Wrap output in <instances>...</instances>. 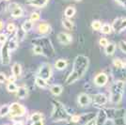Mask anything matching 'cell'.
Returning a JSON list of instances; mask_svg holds the SVG:
<instances>
[{"instance_id":"cell-9","label":"cell","mask_w":126,"mask_h":125,"mask_svg":"<svg viewBox=\"0 0 126 125\" xmlns=\"http://www.w3.org/2000/svg\"><path fill=\"white\" fill-rule=\"evenodd\" d=\"M107 120H108V117L106 115L105 110L101 109L99 111V113L96 115V118H95V123H96V125H105Z\"/></svg>"},{"instance_id":"cell-35","label":"cell","mask_w":126,"mask_h":125,"mask_svg":"<svg viewBox=\"0 0 126 125\" xmlns=\"http://www.w3.org/2000/svg\"><path fill=\"white\" fill-rule=\"evenodd\" d=\"M25 34H26V31H24L23 30V28L22 29H19L18 31H17V39L19 40V41H22V40H24V38H25Z\"/></svg>"},{"instance_id":"cell-19","label":"cell","mask_w":126,"mask_h":125,"mask_svg":"<svg viewBox=\"0 0 126 125\" xmlns=\"http://www.w3.org/2000/svg\"><path fill=\"white\" fill-rule=\"evenodd\" d=\"M68 63L65 59H58L57 62L55 63V67L58 70H64V69L67 67Z\"/></svg>"},{"instance_id":"cell-14","label":"cell","mask_w":126,"mask_h":125,"mask_svg":"<svg viewBox=\"0 0 126 125\" xmlns=\"http://www.w3.org/2000/svg\"><path fill=\"white\" fill-rule=\"evenodd\" d=\"M49 0H28L27 4L33 7H37V8H42L48 3Z\"/></svg>"},{"instance_id":"cell-41","label":"cell","mask_w":126,"mask_h":125,"mask_svg":"<svg viewBox=\"0 0 126 125\" xmlns=\"http://www.w3.org/2000/svg\"><path fill=\"white\" fill-rule=\"evenodd\" d=\"M6 75L3 73H0V83H4L6 81Z\"/></svg>"},{"instance_id":"cell-11","label":"cell","mask_w":126,"mask_h":125,"mask_svg":"<svg viewBox=\"0 0 126 125\" xmlns=\"http://www.w3.org/2000/svg\"><path fill=\"white\" fill-rule=\"evenodd\" d=\"M10 10L11 11V16L14 18H18V17H21L23 15L22 8L16 3H12L11 5H10Z\"/></svg>"},{"instance_id":"cell-26","label":"cell","mask_w":126,"mask_h":125,"mask_svg":"<svg viewBox=\"0 0 126 125\" xmlns=\"http://www.w3.org/2000/svg\"><path fill=\"white\" fill-rule=\"evenodd\" d=\"M62 25H63V26H64L66 29H68V30H72V29L74 28V23L72 21H70L68 18H67V19H63Z\"/></svg>"},{"instance_id":"cell-38","label":"cell","mask_w":126,"mask_h":125,"mask_svg":"<svg viewBox=\"0 0 126 125\" xmlns=\"http://www.w3.org/2000/svg\"><path fill=\"white\" fill-rule=\"evenodd\" d=\"M99 43H100V45L101 46H107L108 45V41H107V39H105V38H101L100 39V41H99Z\"/></svg>"},{"instance_id":"cell-21","label":"cell","mask_w":126,"mask_h":125,"mask_svg":"<svg viewBox=\"0 0 126 125\" xmlns=\"http://www.w3.org/2000/svg\"><path fill=\"white\" fill-rule=\"evenodd\" d=\"M36 85H37L38 87L42 88V89L47 88V82H46V80L42 78V77H40V76H38L37 78H36Z\"/></svg>"},{"instance_id":"cell-1","label":"cell","mask_w":126,"mask_h":125,"mask_svg":"<svg viewBox=\"0 0 126 125\" xmlns=\"http://www.w3.org/2000/svg\"><path fill=\"white\" fill-rule=\"evenodd\" d=\"M88 67H89V58L85 56H77L74 59L73 71L66 79V83L73 84L75 81L79 80L87 72Z\"/></svg>"},{"instance_id":"cell-15","label":"cell","mask_w":126,"mask_h":125,"mask_svg":"<svg viewBox=\"0 0 126 125\" xmlns=\"http://www.w3.org/2000/svg\"><path fill=\"white\" fill-rule=\"evenodd\" d=\"M123 19L124 18H121V17H119L114 20L113 22V25H112V29L115 32H121V25H122V22H123Z\"/></svg>"},{"instance_id":"cell-46","label":"cell","mask_w":126,"mask_h":125,"mask_svg":"<svg viewBox=\"0 0 126 125\" xmlns=\"http://www.w3.org/2000/svg\"><path fill=\"white\" fill-rule=\"evenodd\" d=\"M13 125H23V123L22 122H15Z\"/></svg>"},{"instance_id":"cell-16","label":"cell","mask_w":126,"mask_h":125,"mask_svg":"<svg viewBox=\"0 0 126 125\" xmlns=\"http://www.w3.org/2000/svg\"><path fill=\"white\" fill-rule=\"evenodd\" d=\"M38 30L41 34H47L51 31V26L46 23H42L38 26Z\"/></svg>"},{"instance_id":"cell-12","label":"cell","mask_w":126,"mask_h":125,"mask_svg":"<svg viewBox=\"0 0 126 125\" xmlns=\"http://www.w3.org/2000/svg\"><path fill=\"white\" fill-rule=\"evenodd\" d=\"M58 42L62 44H70L72 41H73V38L71 35H69L67 33H64V32H60L58 33Z\"/></svg>"},{"instance_id":"cell-34","label":"cell","mask_w":126,"mask_h":125,"mask_svg":"<svg viewBox=\"0 0 126 125\" xmlns=\"http://www.w3.org/2000/svg\"><path fill=\"white\" fill-rule=\"evenodd\" d=\"M8 46H9V49H10L11 51H12V50H14V49L17 48V42H16V41L14 39H12V40H11L10 42L8 43Z\"/></svg>"},{"instance_id":"cell-44","label":"cell","mask_w":126,"mask_h":125,"mask_svg":"<svg viewBox=\"0 0 126 125\" xmlns=\"http://www.w3.org/2000/svg\"><path fill=\"white\" fill-rule=\"evenodd\" d=\"M32 125H43V122H42V120H39V121L33 122V124Z\"/></svg>"},{"instance_id":"cell-10","label":"cell","mask_w":126,"mask_h":125,"mask_svg":"<svg viewBox=\"0 0 126 125\" xmlns=\"http://www.w3.org/2000/svg\"><path fill=\"white\" fill-rule=\"evenodd\" d=\"M92 102L96 105H105L107 103V97L103 93L95 94L92 96Z\"/></svg>"},{"instance_id":"cell-32","label":"cell","mask_w":126,"mask_h":125,"mask_svg":"<svg viewBox=\"0 0 126 125\" xmlns=\"http://www.w3.org/2000/svg\"><path fill=\"white\" fill-rule=\"evenodd\" d=\"M30 120L35 122V121H39V120H42V115L41 113H34V114L31 116Z\"/></svg>"},{"instance_id":"cell-17","label":"cell","mask_w":126,"mask_h":125,"mask_svg":"<svg viewBox=\"0 0 126 125\" xmlns=\"http://www.w3.org/2000/svg\"><path fill=\"white\" fill-rule=\"evenodd\" d=\"M11 71H12V74L15 76L16 78H17V77H19V76L21 75V73H22L21 65H20L19 63H14V64H13V66H12Z\"/></svg>"},{"instance_id":"cell-36","label":"cell","mask_w":126,"mask_h":125,"mask_svg":"<svg viewBox=\"0 0 126 125\" xmlns=\"http://www.w3.org/2000/svg\"><path fill=\"white\" fill-rule=\"evenodd\" d=\"M119 46H120V49L121 50V52L126 54V42L124 41H121L119 43Z\"/></svg>"},{"instance_id":"cell-18","label":"cell","mask_w":126,"mask_h":125,"mask_svg":"<svg viewBox=\"0 0 126 125\" xmlns=\"http://www.w3.org/2000/svg\"><path fill=\"white\" fill-rule=\"evenodd\" d=\"M16 93H17L18 98H20V99H25L26 96H27V89H26V88H25V87H20V88H18Z\"/></svg>"},{"instance_id":"cell-6","label":"cell","mask_w":126,"mask_h":125,"mask_svg":"<svg viewBox=\"0 0 126 125\" xmlns=\"http://www.w3.org/2000/svg\"><path fill=\"white\" fill-rule=\"evenodd\" d=\"M51 74H52V70H51V66L45 63L42 65V67L40 68V71H39V76L42 77V78L47 80L51 77Z\"/></svg>"},{"instance_id":"cell-45","label":"cell","mask_w":126,"mask_h":125,"mask_svg":"<svg viewBox=\"0 0 126 125\" xmlns=\"http://www.w3.org/2000/svg\"><path fill=\"white\" fill-rule=\"evenodd\" d=\"M3 27H4V24H3V22L2 21H0V30H2Z\"/></svg>"},{"instance_id":"cell-8","label":"cell","mask_w":126,"mask_h":125,"mask_svg":"<svg viewBox=\"0 0 126 125\" xmlns=\"http://www.w3.org/2000/svg\"><path fill=\"white\" fill-rule=\"evenodd\" d=\"M108 81V76L105 73H98L94 78V84L98 87H104L107 84Z\"/></svg>"},{"instance_id":"cell-4","label":"cell","mask_w":126,"mask_h":125,"mask_svg":"<svg viewBox=\"0 0 126 125\" xmlns=\"http://www.w3.org/2000/svg\"><path fill=\"white\" fill-rule=\"evenodd\" d=\"M26 114V108L18 103H13L10 105V115L11 117H22Z\"/></svg>"},{"instance_id":"cell-13","label":"cell","mask_w":126,"mask_h":125,"mask_svg":"<svg viewBox=\"0 0 126 125\" xmlns=\"http://www.w3.org/2000/svg\"><path fill=\"white\" fill-rule=\"evenodd\" d=\"M90 103V97L88 94L86 93H81L78 96V104L80 106H87L89 105Z\"/></svg>"},{"instance_id":"cell-25","label":"cell","mask_w":126,"mask_h":125,"mask_svg":"<svg viewBox=\"0 0 126 125\" xmlns=\"http://www.w3.org/2000/svg\"><path fill=\"white\" fill-rule=\"evenodd\" d=\"M112 120L114 125H126V117H119Z\"/></svg>"},{"instance_id":"cell-31","label":"cell","mask_w":126,"mask_h":125,"mask_svg":"<svg viewBox=\"0 0 126 125\" xmlns=\"http://www.w3.org/2000/svg\"><path fill=\"white\" fill-rule=\"evenodd\" d=\"M7 89H8L9 92H16L17 89H18V87L14 83L10 82V83L7 85Z\"/></svg>"},{"instance_id":"cell-48","label":"cell","mask_w":126,"mask_h":125,"mask_svg":"<svg viewBox=\"0 0 126 125\" xmlns=\"http://www.w3.org/2000/svg\"><path fill=\"white\" fill-rule=\"evenodd\" d=\"M6 1H9V0H6Z\"/></svg>"},{"instance_id":"cell-27","label":"cell","mask_w":126,"mask_h":125,"mask_svg":"<svg viewBox=\"0 0 126 125\" xmlns=\"http://www.w3.org/2000/svg\"><path fill=\"white\" fill-rule=\"evenodd\" d=\"M10 114V106L8 104H4L0 107V117H5Z\"/></svg>"},{"instance_id":"cell-42","label":"cell","mask_w":126,"mask_h":125,"mask_svg":"<svg viewBox=\"0 0 126 125\" xmlns=\"http://www.w3.org/2000/svg\"><path fill=\"white\" fill-rule=\"evenodd\" d=\"M116 1H118L121 6H123L124 8H126V0H116Z\"/></svg>"},{"instance_id":"cell-3","label":"cell","mask_w":126,"mask_h":125,"mask_svg":"<svg viewBox=\"0 0 126 125\" xmlns=\"http://www.w3.org/2000/svg\"><path fill=\"white\" fill-rule=\"evenodd\" d=\"M53 119L55 120H66L68 118V113L65 111L62 104L57 102V104L55 105V110L52 114Z\"/></svg>"},{"instance_id":"cell-43","label":"cell","mask_w":126,"mask_h":125,"mask_svg":"<svg viewBox=\"0 0 126 125\" xmlns=\"http://www.w3.org/2000/svg\"><path fill=\"white\" fill-rule=\"evenodd\" d=\"M15 78H16V77L14 76V75H13V74H12L11 77L9 78V81H10V82H11V83H14V81H15Z\"/></svg>"},{"instance_id":"cell-23","label":"cell","mask_w":126,"mask_h":125,"mask_svg":"<svg viewBox=\"0 0 126 125\" xmlns=\"http://www.w3.org/2000/svg\"><path fill=\"white\" fill-rule=\"evenodd\" d=\"M32 27H33V22H32L31 20H27V21H26L24 24H23V26H22L23 30L26 32L31 30Z\"/></svg>"},{"instance_id":"cell-30","label":"cell","mask_w":126,"mask_h":125,"mask_svg":"<svg viewBox=\"0 0 126 125\" xmlns=\"http://www.w3.org/2000/svg\"><path fill=\"white\" fill-rule=\"evenodd\" d=\"M111 30H112V27H111L109 25L107 24H105L102 26V28H101V31L103 32L104 34H110Z\"/></svg>"},{"instance_id":"cell-29","label":"cell","mask_w":126,"mask_h":125,"mask_svg":"<svg viewBox=\"0 0 126 125\" xmlns=\"http://www.w3.org/2000/svg\"><path fill=\"white\" fill-rule=\"evenodd\" d=\"M33 52L37 55H44V52H43V49L42 47L40 45V44H35L34 47H33Z\"/></svg>"},{"instance_id":"cell-7","label":"cell","mask_w":126,"mask_h":125,"mask_svg":"<svg viewBox=\"0 0 126 125\" xmlns=\"http://www.w3.org/2000/svg\"><path fill=\"white\" fill-rule=\"evenodd\" d=\"M10 49L8 44H4L1 48V60L4 65H8L11 61V54H10Z\"/></svg>"},{"instance_id":"cell-20","label":"cell","mask_w":126,"mask_h":125,"mask_svg":"<svg viewBox=\"0 0 126 125\" xmlns=\"http://www.w3.org/2000/svg\"><path fill=\"white\" fill-rule=\"evenodd\" d=\"M50 90H51L52 94H54L55 96H58L59 94H61V92H62V87L60 85H54V86L51 87Z\"/></svg>"},{"instance_id":"cell-37","label":"cell","mask_w":126,"mask_h":125,"mask_svg":"<svg viewBox=\"0 0 126 125\" xmlns=\"http://www.w3.org/2000/svg\"><path fill=\"white\" fill-rule=\"evenodd\" d=\"M39 19H40V14L37 13V12H33L31 14V16H30V20H31L32 22H36V21H38Z\"/></svg>"},{"instance_id":"cell-47","label":"cell","mask_w":126,"mask_h":125,"mask_svg":"<svg viewBox=\"0 0 126 125\" xmlns=\"http://www.w3.org/2000/svg\"><path fill=\"white\" fill-rule=\"evenodd\" d=\"M76 1H78V2H79V1H82V0H76Z\"/></svg>"},{"instance_id":"cell-2","label":"cell","mask_w":126,"mask_h":125,"mask_svg":"<svg viewBox=\"0 0 126 125\" xmlns=\"http://www.w3.org/2000/svg\"><path fill=\"white\" fill-rule=\"evenodd\" d=\"M124 90V82L116 81L110 88V100L113 104H120Z\"/></svg>"},{"instance_id":"cell-24","label":"cell","mask_w":126,"mask_h":125,"mask_svg":"<svg viewBox=\"0 0 126 125\" xmlns=\"http://www.w3.org/2000/svg\"><path fill=\"white\" fill-rule=\"evenodd\" d=\"M75 9H74V7H72V6H70L68 7L66 10H65V16L67 17V18H71V17H73L74 16L75 14Z\"/></svg>"},{"instance_id":"cell-49","label":"cell","mask_w":126,"mask_h":125,"mask_svg":"<svg viewBox=\"0 0 126 125\" xmlns=\"http://www.w3.org/2000/svg\"><path fill=\"white\" fill-rule=\"evenodd\" d=\"M4 125H8V124H4Z\"/></svg>"},{"instance_id":"cell-5","label":"cell","mask_w":126,"mask_h":125,"mask_svg":"<svg viewBox=\"0 0 126 125\" xmlns=\"http://www.w3.org/2000/svg\"><path fill=\"white\" fill-rule=\"evenodd\" d=\"M96 118V115L93 112H89L87 114L81 115L79 121L76 123H71V125H88V123H89L91 120H93Z\"/></svg>"},{"instance_id":"cell-33","label":"cell","mask_w":126,"mask_h":125,"mask_svg":"<svg viewBox=\"0 0 126 125\" xmlns=\"http://www.w3.org/2000/svg\"><path fill=\"white\" fill-rule=\"evenodd\" d=\"M91 27L94 30H100L102 28V23L100 21H93L91 24Z\"/></svg>"},{"instance_id":"cell-28","label":"cell","mask_w":126,"mask_h":125,"mask_svg":"<svg viewBox=\"0 0 126 125\" xmlns=\"http://www.w3.org/2000/svg\"><path fill=\"white\" fill-rule=\"evenodd\" d=\"M113 64H114V66L117 69H123L126 66L125 63L123 62L121 59H120V58H116L115 60H114V62H113Z\"/></svg>"},{"instance_id":"cell-39","label":"cell","mask_w":126,"mask_h":125,"mask_svg":"<svg viewBox=\"0 0 126 125\" xmlns=\"http://www.w3.org/2000/svg\"><path fill=\"white\" fill-rule=\"evenodd\" d=\"M6 42H7V35L4 34V33H1L0 34V43L5 44Z\"/></svg>"},{"instance_id":"cell-40","label":"cell","mask_w":126,"mask_h":125,"mask_svg":"<svg viewBox=\"0 0 126 125\" xmlns=\"http://www.w3.org/2000/svg\"><path fill=\"white\" fill-rule=\"evenodd\" d=\"M7 30L9 32H13L15 30V26L13 24H9L8 26H7Z\"/></svg>"},{"instance_id":"cell-22","label":"cell","mask_w":126,"mask_h":125,"mask_svg":"<svg viewBox=\"0 0 126 125\" xmlns=\"http://www.w3.org/2000/svg\"><path fill=\"white\" fill-rule=\"evenodd\" d=\"M115 50H116V45L114 43H108V45L105 46V54L107 56L113 55L114 52H115Z\"/></svg>"}]
</instances>
